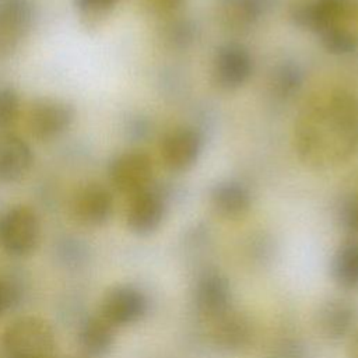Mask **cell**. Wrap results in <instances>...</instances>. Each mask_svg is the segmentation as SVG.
Masks as SVG:
<instances>
[{
  "mask_svg": "<svg viewBox=\"0 0 358 358\" xmlns=\"http://www.w3.org/2000/svg\"><path fill=\"white\" fill-rule=\"evenodd\" d=\"M358 143V103L333 94L308 112L298 127V148L306 161L329 165L348 157Z\"/></svg>",
  "mask_w": 358,
  "mask_h": 358,
  "instance_id": "obj_1",
  "label": "cell"
},
{
  "mask_svg": "<svg viewBox=\"0 0 358 358\" xmlns=\"http://www.w3.org/2000/svg\"><path fill=\"white\" fill-rule=\"evenodd\" d=\"M350 358H358V330L354 333L350 344Z\"/></svg>",
  "mask_w": 358,
  "mask_h": 358,
  "instance_id": "obj_29",
  "label": "cell"
},
{
  "mask_svg": "<svg viewBox=\"0 0 358 358\" xmlns=\"http://www.w3.org/2000/svg\"><path fill=\"white\" fill-rule=\"evenodd\" d=\"M21 101L13 87H0V130H8L20 116Z\"/></svg>",
  "mask_w": 358,
  "mask_h": 358,
  "instance_id": "obj_23",
  "label": "cell"
},
{
  "mask_svg": "<svg viewBox=\"0 0 358 358\" xmlns=\"http://www.w3.org/2000/svg\"><path fill=\"white\" fill-rule=\"evenodd\" d=\"M271 88L273 92L280 98H289L302 85V73L298 66L292 63H284L278 66L271 74Z\"/></svg>",
  "mask_w": 358,
  "mask_h": 358,
  "instance_id": "obj_22",
  "label": "cell"
},
{
  "mask_svg": "<svg viewBox=\"0 0 358 358\" xmlns=\"http://www.w3.org/2000/svg\"><path fill=\"white\" fill-rule=\"evenodd\" d=\"M231 285L220 271H206L197 281L193 291V301L197 312L213 320L231 309Z\"/></svg>",
  "mask_w": 358,
  "mask_h": 358,
  "instance_id": "obj_13",
  "label": "cell"
},
{
  "mask_svg": "<svg viewBox=\"0 0 358 358\" xmlns=\"http://www.w3.org/2000/svg\"><path fill=\"white\" fill-rule=\"evenodd\" d=\"M214 343L227 351H239L246 347L252 338L250 322L246 316L232 309L213 319Z\"/></svg>",
  "mask_w": 358,
  "mask_h": 358,
  "instance_id": "obj_17",
  "label": "cell"
},
{
  "mask_svg": "<svg viewBox=\"0 0 358 358\" xmlns=\"http://www.w3.org/2000/svg\"><path fill=\"white\" fill-rule=\"evenodd\" d=\"M109 183L120 193L133 196L152 183V161L141 150H127L116 154L108 164Z\"/></svg>",
  "mask_w": 358,
  "mask_h": 358,
  "instance_id": "obj_5",
  "label": "cell"
},
{
  "mask_svg": "<svg viewBox=\"0 0 358 358\" xmlns=\"http://www.w3.org/2000/svg\"><path fill=\"white\" fill-rule=\"evenodd\" d=\"M41 234V220L29 206H13L0 218V245L10 256L32 255L39 246Z\"/></svg>",
  "mask_w": 358,
  "mask_h": 358,
  "instance_id": "obj_3",
  "label": "cell"
},
{
  "mask_svg": "<svg viewBox=\"0 0 358 358\" xmlns=\"http://www.w3.org/2000/svg\"><path fill=\"white\" fill-rule=\"evenodd\" d=\"M32 162L34 154L29 144L17 133L0 130V183L22 179Z\"/></svg>",
  "mask_w": 358,
  "mask_h": 358,
  "instance_id": "obj_14",
  "label": "cell"
},
{
  "mask_svg": "<svg viewBox=\"0 0 358 358\" xmlns=\"http://www.w3.org/2000/svg\"><path fill=\"white\" fill-rule=\"evenodd\" d=\"M263 11L262 0H215L217 21L231 31H245L253 27Z\"/></svg>",
  "mask_w": 358,
  "mask_h": 358,
  "instance_id": "obj_18",
  "label": "cell"
},
{
  "mask_svg": "<svg viewBox=\"0 0 358 358\" xmlns=\"http://www.w3.org/2000/svg\"><path fill=\"white\" fill-rule=\"evenodd\" d=\"M76 120V108L59 98L35 99L27 116V124L32 137L39 141H52L63 136Z\"/></svg>",
  "mask_w": 358,
  "mask_h": 358,
  "instance_id": "obj_4",
  "label": "cell"
},
{
  "mask_svg": "<svg viewBox=\"0 0 358 358\" xmlns=\"http://www.w3.org/2000/svg\"><path fill=\"white\" fill-rule=\"evenodd\" d=\"M32 22L29 0H0V55L13 53L31 32Z\"/></svg>",
  "mask_w": 358,
  "mask_h": 358,
  "instance_id": "obj_12",
  "label": "cell"
},
{
  "mask_svg": "<svg viewBox=\"0 0 358 358\" xmlns=\"http://www.w3.org/2000/svg\"><path fill=\"white\" fill-rule=\"evenodd\" d=\"M145 7L158 15L175 14L186 0H143Z\"/></svg>",
  "mask_w": 358,
  "mask_h": 358,
  "instance_id": "obj_27",
  "label": "cell"
},
{
  "mask_svg": "<svg viewBox=\"0 0 358 358\" xmlns=\"http://www.w3.org/2000/svg\"><path fill=\"white\" fill-rule=\"evenodd\" d=\"M357 309L351 301L330 298L320 303L315 313V326L322 337L337 341L344 338L352 329Z\"/></svg>",
  "mask_w": 358,
  "mask_h": 358,
  "instance_id": "obj_15",
  "label": "cell"
},
{
  "mask_svg": "<svg viewBox=\"0 0 358 358\" xmlns=\"http://www.w3.org/2000/svg\"><path fill=\"white\" fill-rule=\"evenodd\" d=\"M10 292L13 294V291H10V287L0 284V313L10 303V299H11Z\"/></svg>",
  "mask_w": 358,
  "mask_h": 358,
  "instance_id": "obj_28",
  "label": "cell"
},
{
  "mask_svg": "<svg viewBox=\"0 0 358 358\" xmlns=\"http://www.w3.org/2000/svg\"><path fill=\"white\" fill-rule=\"evenodd\" d=\"M165 214V196L159 189L150 186L130 196L126 210V224L133 234L148 236L161 227Z\"/></svg>",
  "mask_w": 358,
  "mask_h": 358,
  "instance_id": "obj_10",
  "label": "cell"
},
{
  "mask_svg": "<svg viewBox=\"0 0 358 358\" xmlns=\"http://www.w3.org/2000/svg\"><path fill=\"white\" fill-rule=\"evenodd\" d=\"M354 8H357V13H358V1H357V4L354 3Z\"/></svg>",
  "mask_w": 358,
  "mask_h": 358,
  "instance_id": "obj_30",
  "label": "cell"
},
{
  "mask_svg": "<svg viewBox=\"0 0 358 358\" xmlns=\"http://www.w3.org/2000/svg\"><path fill=\"white\" fill-rule=\"evenodd\" d=\"M253 57L241 43L228 42L221 45L213 59V78L222 90H236L252 76Z\"/></svg>",
  "mask_w": 358,
  "mask_h": 358,
  "instance_id": "obj_9",
  "label": "cell"
},
{
  "mask_svg": "<svg viewBox=\"0 0 358 358\" xmlns=\"http://www.w3.org/2000/svg\"><path fill=\"white\" fill-rule=\"evenodd\" d=\"M331 275L345 289L358 288V242H345L334 253Z\"/></svg>",
  "mask_w": 358,
  "mask_h": 358,
  "instance_id": "obj_20",
  "label": "cell"
},
{
  "mask_svg": "<svg viewBox=\"0 0 358 358\" xmlns=\"http://www.w3.org/2000/svg\"><path fill=\"white\" fill-rule=\"evenodd\" d=\"M70 213L84 227H102L113 214V196L102 183H84L71 196Z\"/></svg>",
  "mask_w": 358,
  "mask_h": 358,
  "instance_id": "obj_7",
  "label": "cell"
},
{
  "mask_svg": "<svg viewBox=\"0 0 358 358\" xmlns=\"http://www.w3.org/2000/svg\"><path fill=\"white\" fill-rule=\"evenodd\" d=\"M115 329L101 315L87 317L78 329V343L81 350L94 358L109 354L115 344Z\"/></svg>",
  "mask_w": 358,
  "mask_h": 358,
  "instance_id": "obj_19",
  "label": "cell"
},
{
  "mask_svg": "<svg viewBox=\"0 0 358 358\" xmlns=\"http://www.w3.org/2000/svg\"><path fill=\"white\" fill-rule=\"evenodd\" d=\"M203 151V136L187 126L168 131L161 141V158L172 172H186L199 161Z\"/></svg>",
  "mask_w": 358,
  "mask_h": 358,
  "instance_id": "obj_11",
  "label": "cell"
},
{
  "mask_svg": "<svg viewBox=\"0 0 358 358\" xmlns=\"http://www.w3.org/2000/svg\"><path fill=\"white\" fill-rule=\"evenodd\" d=\"M210 203L218 215L227 220H238L250 210L252 196L242 183L221 180L211 187Z\"/></svg>",
  "mask_w": 358,
  "mask_h": 358,
  "instance_id": "obj_16",
  "label": "cell"
},
{
  "mask_svg": "<svg viewBox=\"0 0 358 358\" xmlns=\"http://www.w3.org/2000/svg\"><path fill=\"white\" fill-rule=\"evenodd\" d=\"M193 25L187 21H175L169 24L165 39L173 46H187L193 41Z\"/></svg>",
  "mask_w": 358,
  "mask_h": 358,
  "instance_id": "obj_25",
  "label": "cell"
},
{
  "mask_svg": "<svg viewBox=\"0 0 358 358\" xmlns=\"http://www.w3.org/2000/svg\"><path fill=\"white\" fill-rule=\"evenodd\" d=\"M354 10V0H309L295 3L289 10L294 25L317 34L319 31L340 25Z\"/></svg>",
  "mask_w": 358,
  "mask_h": 358,
  "instance_id": "obj_8",
  "label": "cell"
},
{
  "mask_svg": "<svg viewBox=\"0 0 358 358\" xmlns=\"http://www.w3.org/2000/svg\"><path fill=\"white\" fill-rule=\"evenodd\" d=\"M317 36L322 46L331 55H348L355 52L358 48V36L341 24L331 25L319 31Z\"/></svg>",
  "mask_w": 358,
  "mask_h": 358,
  "instance_id": "obj_21",
  "label": "cell"
},
{
  "mask_svg": "<svg viewBox=\"0 0 358 358\" xmlns=\"http://www.w3.org/2000/svg\"><path fill=\"white\" fill-rule=\"evenodd\" d=\"M73 1L81 17L95 22L99 18L110 14L115 10L119 0H73Z\"/></svg>",
  "mask_w": 358,
  "mask_h": 358,
  "instance_id": "obj_24",
  "label": "cell"
},
{
  "mask_svg": "<svg viewBox=\"0 0 358 358\" xmlns=\"http://www.w3.org/2000/svg\"><path fill=\"white\" fill-rule=\"evenodd\" d=\"M148 298L143 289L131 284L112 287L101 299L99 315L113 327L140 322L148 312Z\"/></svg>",
  "mask_w": 358,
  "mask_h": 358,
  "instance_id": "obj_6",
  "label": "cell"
},
{
  "mask_svg": "<svg viewBox=\"0 0 358 358\" xmlns=\"http://www.w3.org/2000/svg\"><path fill=\"white\" fill-rule=\"evenodd\" d=\"M338 215L341 225L347 231L358 235V196L345 199L340 206Z\"/></svg>",
  "mask_w": 358,
  "mask_h": 358,
  "instance_id": "obj_26",
  "label": "cell"
},
{
  "mask_svg": "<svg viewBox=\"0 0 358 358\" xmlns=\"http://www.w3.org/2000/svg\"><path fill=\"white\" fill-rule=\"evenodd\" d=\"M6 358H50L55 350V334L48 322L27 316L13 322L1 337Z\"/></svg>",
  "mask_w": 358,
  "mask_h": 358,
  "instance_id": "obj_2",
  "label": "cell"
}]
</instances>
